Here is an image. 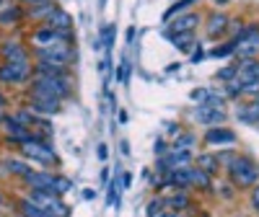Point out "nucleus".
I'll use <instances>...</instances> for the list:
<instances>
[{"mask_svg":"<svg viewBox=\"0 0 259 217\" xmlns=\"http://www.w3.org/2000/svg\"><path fill=\"white\" fill-rule=\"evenodd\" d=\"M31 93L52 96V98L62 101L70 96V80H68V75H34Z\"/></svg>","mask_w":259,"mask_h":217,"instance_id":"nucleus-3","label":"nucleus"},{"mask_svg":"<svg viewBox=\"0 0 259 217\" xmlns=\"http://www.w3.org/2000/svg\"><path fill=\"white\" fill-rule=\"evenodd\" d=\"M0 129H3V135L11 140V142H26L29 137H31V132H29V129L24 127V124H21L16 117H3V122H0Z\"/></svg>","mask_w":259,"mask_h":217,"instance_id":"nucleus-12","label":"nucleus"},{"mask_svg":"<svg viewBox=\"0 0 259 217\" xmlns=\"http://www.w3.org/2000/svg\"><path fill=\"white\" fill-rule=\"evenodd\" d=\"M239 119L251 122V124L259 122V98H254V101H249V103H244V106L239 108Z\"/></svg>","mask_w":259,"mask_h":217,"instance_id":"nucleus-24","label":"nucleus"},{"mask_svg":"<svg viewBox=\"0 0 259 217\" xmlns=\"http://www.w3.org/2000/svg\"><path fill=\"white\" fill-rule=\"evenodd\" d=\"M31 204H36L41 212H47L50 217H65L68 214V207H65V202L60 197H55V194H47V191H29V197H26Z\"/></svg>","mask_w":259,"mask_h":217,"instance_id":"nucleus-6","label":"nucleus"},{"mask_svg":"<svg viewBox=\"0 0 259 217\" xmlns=\"http://www.w3.org/2000/svg\"><path fill=\"white\" fill-rule=\"evenodd\" d=\"M200 21H202V18H200V13H182V16H177V21H168V24H166L163 36H166V39H171L174 34H189V31L197 29Z\"/></svg>","mask_w":259,"mask_h":217,"instance_id":"nucleus-11","label":"nucleus"},{"mask_svg":"<svg viewBox=\"0 0 259 217\" xmlns=\"http://www.w3.org/2000/svg\"><path fill=\"white\" fill-rule=\"evenodd\" d=\"M236 132L233 129H226V127H210L207 132H205V142L210 145V147H215V145H236Z\"/></svg>","mask_w":259,"mask_h":217,"instance_id":"nucleus-15","label":"nucleus"},{"mask_svg":"<svg viewBox=\"0 0 259 217\" xmlns=\"http://www.w3.org/2000/svg\"><path fill=\"white\" fill-rule=\"evenodd\" d=\"M228 29H231V18H228L226 13H210V16H207L205 31H207V36H210V39H218V36H223Z\"/></svg>","mask_w":259,"mask_h":217,"instance_id":"nucleus-16","label":"nucleus"},{"mask_svg":"<svg viewBox=\"0 0 259 217\" xmlns=\"http://www.w3.org/2000/svg\"><path fill=\"white\" fill-rule=\"evenodd\" d=\"M166 207H171V209H184V207H189V199L184 197V194H174V197L166 199Z\"/></svg>","mask_w":259,"mask_h":217,"instance_id":"nucleus-31","label":"nucleus"},{"mask_svg":"<svg viewBox=\"0 0 259 217\" xmlns=\"http://www.w3.org/2000/svg\"><path fill=\"white\" fill-rule=\"evenodd\" d=\"M73 47L65 44V41H55L52 47L47 49H36V57L45 60V62H52V65H62V68H68V62L73 60Z\"/></svg>","mask_w":259,"mask_h":217,"instance_id":"nucleus-8","label":"nucleus"},{"mask_svg":"<svg viewBox=\"0 0 259 217\" xmlns=\"http://www.w3.org/2000/svg\"><path fill=\"white\" fill-rule=\"evenodd\" d=\"M18 212H21V217H50L47 212H41L36 204H31L29 199H21L18 202Z\"/></svg>","mask_w":259,"mask_h":217,"instance_id":"nucleus-27","label":"nucleus"},{"mask_svg":"<svg viewBox=\"0 0 259 217\" xmlns=\"http://www.w3.org/2000/svg\"><path fill=\"white\" fill-rule=\"evenodd\" d=\"M210 55H212V57H231V55H233V39L226 41V44H221V47H212Z\"/></svg>","mask_w":259,"mask_h":217,"instance_id":"nucleus-33","label":"nucleus"},{"mask_svg":"<svg viewBox=\"0 0 259 217\" xmlns=\"http://www.w3.org/2000/svg\"><path fill=\"white\" fill-rule=\"evenodd\" d=\"M192 117H194V122H197V124H202V127L210 129V127L223 124L228 119V112H226V108H212L207 103H197V108L192 112Z\"/></svg>","mask_w":259,"mask_h":217,"instance_id":"nucleus-10","label":"nucleus"},{"mask_svg":"<svg viewBox=\"0 0 259 217\" xmlns=\"http://www.w3.org/2000/svg\"><path fill=\"white\" fill-rule=\"evenodd\" d=\"M212 3H215V6H228L231 0H212Z\"/></svg>","mask_w":259,"mask_h":217,"instance_id":"nucleus-44","label":"nucleus"},{"mask_svg":"<svg viewBox=\"0 0 259 217\" xmlns=\"http://www.w3.org/2000/svg\"><path fill=\"white\" fill-rule=\"evenodd\" d=\"M221 194H223V197H226V199H231V197H233V184H226Z\"/></svg>","mask_w":259,"mask_h":217,"instance_id":"nucleus-41","label":"nucleus"},{"mask_svg":"<svg viewBox=\"0 0 259 217\" xmlns=\"http://www.w3.org/2000/svg\"><path fill=\"white\" fill-rule=\"evenodd\" d=\"M166 207V199H153L148 204V217H161V209Z\"/></svg>","mask_w":259,"mask_h":217,"instance_id":"nucleus-34","label":"nucleus"},{"mask_svg":"<svg viewBox=\"0 0 259 217\" xmlns=\"http://www.w3.org/2000/svg\"><path fill=\"white\" fill-rule=\"evenodd\" d=\"M207 93H210L207 88H194V91L189 93V98H192V101H200V103H202V101L207 98Z\"/></svg>","mask_w":259,"mask_h":217,"instance_id":"nucleus-36","label":"nucleus"},{"mask_svg":"<svg viewBox=\"0 0 259 217\" xmlns=\"http://www.w3.org/2000/svg\"><path fill=\"white\" fill-rule=\"evenodd\" d=\"M21 153H24L29 160H36V163H41V166H52V163H57V153H55L52 142H47V140L29 137L26 142H21Z\"/></svg>","mask_w":259,"mask_h":217,"instance_id":"nucleus-5","label":"nucleus"},{"mask_svg":"<svg viewBox=\"0 0 259 217\" xmlns=\"http://www.w3.org/2000/svg\"><path fill=\"white\" fill-rule=\"evenodd\" d=\"M47 26H50L52 31H73V16L57 6V8L52 11V16L47 18Z\"/></svg>","mask_w":259,"mask_h":217,"instance_id":"nucleus-17","label":"nucleus"},{"mask_svg":"<svg viewBox=\"0 0 259 217\" xmlns=\"http://www.w3.org/2000/svg\"><path fill=\"white\" fill-rule=\"evenodd\" d=\"M31 41H34L36 49H47V47L55 44V41H60V36H57V31H52L50 26H41V29H36V31L31 34Z\"/></svg>","mask_w":259,"mask_h":217,"instance_id":"nucleus-19","label":"nucleus"},{"mask_svg":"<svg viewBox=\"0 0 259 217\" xmlns=\"http://www.w3.org/2000/svg\"><path fill=\"white\" fill-rule=\"evenodd\" d=\"M256 127H259V122H256Z\"/></svg>","mask_w":259,"mask_h":217,"instance_id":"nucleus-50","label":"nucleus"},{"mask_svg":"<svg viewBox=\"0 0 259 217\" xmlns=\"http://www.w3.org/2000/svg\"><path fill=\"white\" fill-rule=\"evenodd\" d=\"M166 150H168V147H166V142H163V140H156L153 153H156V155H166Z\"/></svg>","mask_w":259,"mask_h":217,"instance_id":"nucleus-38","label":"nucleus"},{"mask_svg":"<svg viewBox=\"0 0 259 217\" xmlns=\"http://www.w3.org/2000/svg\"><path fill=\"white\" fill-rule=\"evenodd\" d=\"M11 3H24V0H11Z\"/></svg>","mask_w":259,"mask_h":217,"instance_id":"nucleus-47","label":"nucleus"},{"mask_svg":"<svg viewBox=\"0 0 259 217\" xmlns=\"http://www.w3.org/2000/svg\"><path fill=\"white\" fill-rule=\"evenodd\" d=\"M114 36H117V26H114V24H106L104 31H101V36H99L101 47H112V44H114Z\"/></svg>","mask_w":259,"mask_h":217,"instance_id":"nucleus-30","label":"nucleus"},{"mask_svg":"<svg viewBox=\"0 0 259 217\" xmlns=\"http://www.w3.org/2000/svg\"><path fill=\"white\" fill-rule=\"evenodd\" d=\"M3 6H6V3H3V0H0V11H3Z\"/></svg>","mask_w":259,"mask_h":217,"instance_id":"nucleus-49","label":"nucleus"},{"mask_svg":"<svg viewBox=\"0 0 259 217\" xmlns=\"http://www.w3.org/2000/svg\"><path fill=\"white\" fill-rule=\"evenodd\" d=\"M233 80L239 83L241 88L244 85H251V83H259V60H241Z\"/></svg>","mask_w":259,"mask_h":217,"instance_id":"nucleus-14","label":"nucleus"},{"mask_svg":"<svg viewBox=\"0 0 259 217\" xmlns=\"http://www.w3.org/2000/svg\"><path fill=\"white\" fill-rule=\"evenodd\" d=\"M192 3H194V0H177V3H174V6H171V8L163 13V21H166V24H168V21H174V16H182V13H184Z\"/></svg>","mask_w":259,"mask_h":217,"instance_id":"nucleus-28","label":"nucleus"},{"mask_svg":"<svg viewBox=\"0 0 259 217\" xmlns=\"http://www.w3.org/2000/svg\"><path fill=\"white\" fill-rule=\"evenodd\" d=\"M13 117H16V119H18V122H21V124H24V127L29 129V132H31V124H34V119H36V114H31V112H29V108H21V112H18V114H13Z\"/></svg>","mask_w":259,"mask_h":217,"instance_id":"nucleus-32","label":"nucleus"},{"mask_svg":"<svg viewBox=\"0 0 259 217\" xmlns=\"http://www.w3.org/2000/svg\"><path fill=\"white\" fill-rule=\"evenodd\" d=\"M171 41H174V47H179L182 52H192L194 44H197L194 36H192V31L189 34H174V36H171Z\"/></svg>","mask_w":259,"mask_h":217,"instance_id":"nucleus-26","label":"nucleus"},{"mask_svg":"<svg viewBox=\"0 0 259 217\" xmlns=\"http://www.w3.org/2000/svg\"><path fill=\"white\" fill-rule=\"evenodd\" d=\"M197 168H200V171H205L207 176L212 179L215 173L221 171V163H218V158H215L212 153H202V155H197Z\"/></svg>","mask_w":259,"mask_h":217,"instance_id":"nucleus-22","label":"nucleus"},{"mask_svg":"<svg viewBox=\"0 0 259 217\" xmlns=\"http://www.w3.org/2000/svg\"><path fill=\"white\" fill-rule=\"evenodd\" d=\"M3 117H6V114H3V108H0V122H3Z\"/></svg>","mask_w":259,"mask_h":217,"instance_id":"nucleus-46","label":"nucleus"},{"mask_svg":"<svg viewBox=\"0 0 259 217\" xmlns=\"http://www.w3.org/2000/svg\"><path fill=\"white\" fill-rule=\"evenodd\" d=\"M24 18H26V11H24V6L11 3V6H6L3 11H0V26H18Z\"/></svg>","mask_w":259,"mask_h":217,"instance_id":"nucleus-18","label":"nucleus"},{"mask_svg":"<svg viewBox=\"0 0 259 217\" xmlns=\"http://www.w3.org/2000/svg\"><path fill=\"white\" fill-rule=\"evenodd\" d=\"M202 60V47H200V41L194 44V49H192V62H200Z\"/></svg>","mask_w":259,"mask_h":217,"instance_id":"nucleus-39","label":"nucleus"},{"mask_svg":"<svg viewBox=\"0 0 259 217\" xmlns=\"http://www.w3.org/2000/svg\"><path fill=\"white\" fill-rule=\"evenodd\" d=\"M194 137L192 132H179L177 135V140H174V145H171V150H179V153H189V147L194 145Z\"/></svg>","mask_w":259,"mask_h":217,"instance_id":"nucleus-25","label":"nucleus"},{"mask_svg":"<svg viewBox=\"0 0 259 217\" xmlns=\"http://www.w3.org/2000/svg\"><path fill=\"white\" fill-rule=\"evenodd\" d=\"M62 101L52 98V96H41V93H29V112L36 117H55L60 114Z\"/></svg>","mask_w":259,"mask_h":217,"instance_id":"nucleus-9","label":"nucleus"},{"mask_svg":"<svg viewBox=\"0 0 259 217\" xmlns=\"http://www.w3.org/2000/svg\"><path fill=\"white\" fill-rule=\"evenodd\" d=\"M187 179H189V186H200V189H210V176L200 168H189L187 166Z\"/></svg>","mask_w":259,"mask_h":217,"instance_id":"nucleus-23","label":"nucleus"},{"mask_svg":"<svg viewBox=\"0 0 259 217\" xmlns=\"http://www.w3.org/2000/svg\"><path fill=\"white\" fill-rule=\"evenodd\" d=\"M0 52H3L6 62H21V60H29V52L18 44V41H6L3 47H0Z\"/></svg>","mask_w":259,"mask_h":217,"instance_id":"nucleus-20","label":"nucleus"},{"mask_svg":"<svg viewBox=\"0 0 259 217\" xmlns=\"http://www.w3.org/2000/svg\"><path fill=\"white\" fill-rule=\"evenodd\" d=\"M57 8L55 0H36L34 6H29V16L31 18H41V21H47L52 16V11Z\"/></svg>","mask_w":259,"mask_h":217,"instance_id":"nucleus-21","label":"nucleus"},{"mask_svg":"<svg viewBox=\"0 0 259 217\" xmlns=\"http://www.w3.org/2000/svg\"><path fill=\"white\" fill-rule=\"evenodd\" d=\"M236 70H239V65H228V68L218 70V80H233L236 78Z\"/></svg>","mask_w":259,"mask_h":217,"instance_id":"nucleus-35","label":"nucleus"},{"mask_svg":"<svg viewBox=\"0 0 259 217\" xmlns=\"http://www.w3.org/2000/svg\"><path fill=\"white\" fill-rule=\"evenodd\" d=\"M106 155H109V150H106V145H99V158L106 160Z\"/></svg>","mask_w":259,"mask_h":217,"instance_id":"nucleus-42","label":"nucleus"},{"mask_svg":"<svg viewBox=\"0 0 259 217\" xmlns=\"http://www.w3.org/2000/svg\"><path fill=\"white\" fill-rule=\"evenodd\" d=\"M233 55L239 60H256V55H259V24H249L233 36Z\"/></svg>","mask_w":259,"mask_h":217,"instance_id":"nucleus-4","label":"nucleus"},{"mask_svg":"<svg viewBox=\"0 0 259 217\" xmlns=\"http://www.w3.org/2000/svg\"><path fill=\"white\" fill-rule=\"evenodd\" d=\"M122 184H124V189H130V184H133V176H130V173H124V176H122Z\"/></svg>","mask_w":259,"mask_h":217,"instance_id":"nucleus-43","label":"nucleus"},{"mask_svg":"<svg viewBox=\"0 0 259 217\" xmlns=\"http://www.w3.org/2000/svg\"><path fill=\"white\" fill-rule=\"evenodd\" d=\"M6 166H8V168H6L8 173H16V176H21V179H26L29 173H31V168H29L24 160H13V158H11V160H6Z\"/></svg>","mask_w":259,"mask_h":217,"instance_id":"nucleus-29","label":"nucleus"},{"mask_svg":"<svg viewBox=\"0 0 259 217\" xmlns=\"http://www.w3.org/2000/svg\"><path fill=\"white\" fill-rule=\"evenodd\" d=\"M0 207H3V194H0Z\"/></svg>","mask_w":259,"mask_h":217,"instance_id":"nucleus-48","label":"nucleus"},{"mask_svg":"<svg viewBox=\"0 0 259 217\" xmlns=\"http://www.w3.org/2000/svg\"><path fill=\"white\" fill-rule=\"evenodd\" d=\"M3 106H6V96H3V93H0V108H3Z\"/></svg>","mask_w":259,"mask_h":217,"instance_id":"nucleus-45","label":"nucleus"},{"mask_svg":"<svg viewBox=\"0 0 259 217\" xmlns=\"http://www.w3.org/2000/svg\"><path fill=\"white\" fill-rule=\"evenodd\" d=\"M31 60H21V62H3L0 65V83H26L31 78Z\"/></svg>","mask_w":259,"mask_h":217,"instance_id":"nucleus-7","label":"nucleus"},{"mask_svg":"<svg viewBox=\"0 0 259 217\" xmlns=\"http://www.w3.org/2000/svg\"><path fill=\"white\" fill-rule=\"evenodd\" d=\"M192 163V153H179V150H171L168 155H161L158 160V173H168V171H177V168H187Z\"/></svg>","mask_w":259,"mask_h":217,"instance_id":"nucleus-13","label":"nucleus"},{"mask_svg":"<svg viewBox=\"0 0 259 217\" xmlns=\"http://www.w3.org/2000/svg\"><path fill=\"white\" fill-rule=\"evenodd\" d=\"M127 73H130V65L122 62V65H119V70H117V80H119V83H127Z\"/></svg>","mask_w":259,"mask_h":217,"instance_id":"nucleus-37","label":"nucleus"},{"mask_svg":"<svg viewBox=\"0 0 259 217\" xmlns=\"http://www.w3.org/2000/svg\"><path fill=\"white\" fill-rule=\"evenodd\" d=\"M228 176H231V184L239 186V189H254L259 184V166L246 158V155H236L231 163H228Z\"/></svg>","mask_w":259,"mask_h":217,"instance_id":"nucleus-1","label":"nucleus"},{"mask_svg":"<svg viewBox=\"0 0 259 217\" xmlns=\"http://www.w3.org/2000/svg\"><path fill=\"white\" fill-rule=\"evenodd\" d=\"M24 181L34 191H47V194H55V197H62V194H68L73 189L70 179L57 176V173H50V171H31Z\"/></svg>","mask_w":259,"mask_h":217,"instance_id":"nucleus-2","label":"nucleus"},{"mask_svg":"<svg viewBox=\"0 0 259 217\" xmlns=\"http://www.w3.org/2000/svg\"><path fill=\"white\" fill-rule=\"evenodd\" d=\"M251 204H254V209L259 212V184H256L254 191H251Z\"/></svg>","mask_w":259,"mask_h":217,"instance_id":"nucleus-40","label":"nucleus"}]
</instances>
